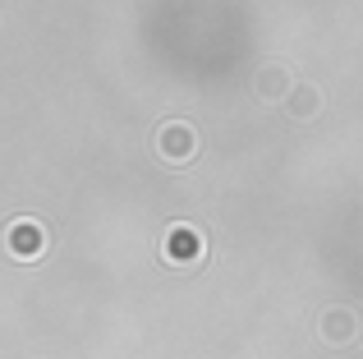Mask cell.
<instances>
[{
	"instance_id": "obj_1",
	"label": "cell",
	"mask_w": 363,
	"mask_h": 359,
	"mask_svg": "<svg viewBox=\"0 0 363 359\" xmlns=\"http://www.w3.org/2000/svg\"><path fill=\"white\" fill-rule=\"evenodd\" d=\"M157 153L166 157V162L184 166L189 157L198 153V134H194V125H184V120H166V125L157 129Z\"/></svg>"
},
{
	"instance_id": "obj_2",
	"label": "cell",
	"mask_w": 363,
	"mask_h": 359,
	"mask_svg": "<svg viewBox=\"0 0 363 359\" xmlns=\"http://www.w3.org/2000/svg\"><path fill=\"white\" fill-rule=\"evenodd\" d=\"M5 244H9V253H14L18 263H33V258L46 253V231L37 221H9Z\"/></svg>"
},
{
	"instance_id": "obj_3",
	"label": "cell",
	"mask_w": 363,
	"mask_h": 359,
	"mask_svg": "<svg viewBox=\"0 0 363 359\" xmlns=\"http://www.w3.org/2000/svg\"><path fill=\"white\" fill-rule=\"evenodd\" d=\"M161 258L175 263V267L198 263V258H203V235H198L194 226H170V231H166V244H161Z\"/></svg>"
},
{
	"instance_id": "obj_4",
	"label": "cell",
	"mask_w": 363,
	"mask_h": 359,
	"mask_svg": "<svg viewBox=\"0 0 363 359\" xmlns=\"http://www.w3.org/2000/svg\"><path fill=\"white\" fill-rule=\"evenodd\" d=\"M253 92H257L262 101H290V92H294L290 70H285V65H267V70H257Z\"/></svg>"
},
{
	"instance_id": "obj_5",
	"label": "cell",
	"mask_w": 363,
	"mask_h": 359,
	"mask_svg": "<svg viewBox=\"0 0 363 359\" xmlns=\"http://www.w3.org/2000/svg\"><path fill=\"white\" fill-rule=\"evenodd\" d=\"M354 332H359V318L350 314V309H327V314H322V336H327L331 346L354 341Z\"/></svg>"
},
{
	"instance_id": "obj_6",
	"label": "cell",
	"mask_w": 363,
	"mask_h": 359,
	"mask_svg": "<svg viewBox=\"0 0 363 359\" xmlns=\"http://www.w3.org/2000/svg\"><path fill=\"white\" fill-rule=\"evenodd\" d=\"M318 106H322V92L313 88V83H294V92H290V101H285V111H290L294 120H313V116H318Z\"/></svg>"
}]
</instances>
